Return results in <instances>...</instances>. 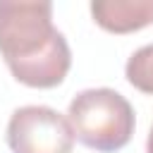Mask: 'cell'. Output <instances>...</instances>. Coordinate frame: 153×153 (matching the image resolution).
Returning <instances> with one entry per match:
<instances>
[{
  "mask_svg": "<svg viewBox=\"0 0 153 153\" xmlns=\"http://www.w3.org/2000/svg\"><path fill=\"white\" fill-rule=\"evenodd\" d=\"M91 17L110 33H134L153 24V0H93Z\"/></svg>",
  "mask_w": 153,
  "mask_h": 153,
  "instance_id": "obj_4",
  "label": "cell"
},
{
  "mask_svg": "<svg viewBox=\"0 0 153 153\" xmlns=\"http://www.w3.org/2000/svg\"><path fill=\"white\" fill-rule=\"evenodd\" d=\"M124 76L136 91L153 96V43H146L129 55Z\"/></svg>",
  "mask_w": 153,
  "mask_h": 153,
  "instance_id": "obj_5",
  "label": "cell"
},
{
  "mask_svg": "<svg viewBox=\"0 0 153 153\" xmlns=\"http://www.w3.org/2000/svg\"><path fill=\"white\" fill-rule=\"evenodd\" d=\"M146 153H153V127H151V131L146 136Z\"/></svg>",
  "mask_w": 153,
  "mask_h": 153,
  "instance_id": "obj_6",
  "label": "cell"
},
{
  "mask_svg": "<svg viewBox=\"0 0 153 153\" xmlns=\"http://www.w3.org/2000/svg\"><path fill=\"white\" fill-rule=\"evenodd\" d=\"M0 55L19 84L60 86L72 67V50L53 24V2L0 0Z\"/></svg>",
  "mask_w": 153,
  "mask_h": 153,
  "instance_id": "obj_1",
  "label": "cell"
},
{
  "mask_svg": "<svg viewBox=\"0 0 153 153\" xmlns=\"http://www.w3.org/2000/svg\"><path fill=\"white\" fill-rule=\"evenodd\" d=\"M7 146L12 153H72L74 131L69 120L48 105H22L10 115Z\"/></svg>",
  "mask_w": 153,
  "mask_h": 153,
  "instance_id": "obj_3",
  "label": "cell"
},
{
  "mask_svg": "<svg viewBox=\"0 0 153 153\" xmlns=\"http://www.w3.org/2000/svg\"><path fill=\"white\" fill-rule=\"evenodd\" d=\"M67 120L72 124L74 139L84 146L112 153L131 141L136 115L131 103L115 88H84L67 108Z\"/></svg>",
  "mask_w": 153,
  "mask_h": 153,
  "instance_id": "obj_2",
  "label": "cell"
}]
</instances>
